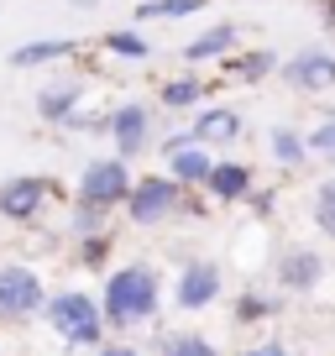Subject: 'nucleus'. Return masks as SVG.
<instances>
[{
	"mask_svg": "<svg viewBox=\"0 0 335 356\" xmlns=\"http://www.w3.org/2000/svg\"><path fill=\"white\" fill-rule=\"evenodd\" d=\"M42 309V278L32 267H0V320H26Z\"/></svg>",
	"mask_w": 335,
	"mask_h": 356,
	"instance_id": "nucleus-5",
	"label": "nucleus"
},
{
	"mask_svg": "<svg viewBox=\"0 0 335 356\" xmlns=\"http://www.w3.org/2000/svg\"><path fill=\"white\" fill-rule=\"evenodd\" d=\"M210 194L215 200H246V194H252V168L246 163H215Z\"/></svg>",
	"mask_w": 335,
	"mask_h": 356,
	"instance_id": "nucleus-12",
	"label": "nucleus"
},
{
	"mask_svg": "<svg viewBox=\"0 0 335 356\" xmlns=\"http://www.w3.org/2000/svg\"><path fill=\"white\" fill-rule=\"evenodd\" d=\"M325 22H330V26H335V0H325Z\"/></svg>",
	"mask_w": 335,
	"mask_h": 356,
	"instance_id": "nucleus-30",
	"label": "nucleus"
},
{
	"mask_svg": "<svg viewBox=\"0 0 335 356\" xmlns=\"http://www.w3.org/2000/svg\"><path fill=\"white\" fill-rule=\"evenodd\" d=\"M314 220H320L325 236H335V178L314 189Z\"/></svg>",
	"mask_w": 335,
	"mask_h": 356,
	"instance_id": "nucleus-21",
	"label": "nucleus"
},
{
	"mask_svg": "<svg viewBox=\"0 0 335 356\" xmlns=\"http://www.w3.org/2000/svg\"><path fill=\"white\" fill-rule=\"evenodd\" d=\"M74 105H79V84H47L42 95H37V115H42V121H58V126H68Z\"/></svg>",
	"mask_w": 335,
	"mask_h": 356,
	"instance_id": "nucleus-13",
	"label": "nucleus"
},
{
	"mask_svg": "<svg viewBox=\"0 0 335 356\" xmlns=\"http://www.w3.org/2000/svg\"><path fill=\"white\" fill-rule=\"evenodd\" d=\"M252 356H288V351H278V346H262V351H252Z\"/></svg>",
	"mask_w": 335,
	"mask_h": 356,
	"instance_id": "nucleus-29",
	"label": "nucleus"
},
{
	"mask_svg": "<svg viewBox=\"0 0 335 356\" xmlns=\"http://www.w3.org/2000/svg\"><path fill=\"white\" fill-rule=\"evenodd\" d=\"M194 142H236L241 136V115L231 111V105H215V111H199V121H194Z\"/></svg>",
	"mask_w": 335,
	"mask_h": 356,
	"instance_id": "nucleus-11",
	"label": "nucleus"
},
{
	"mask_svg": "<svg viewBox=\"0 0 335 356\" xmlns=\"http://www.w3.org/2000/svg\"><path fill=\"white\" fill-rule=\"evenodd\" d=\"M100 356H136V351H126V346H105Z\"/></svg>",
	"mask_w": 335,
	"mask_h": 356,
	"instance_id": "nucleus-28",
	"label": "nucleus"
},
{
	"mask_svg": "<svg viewBox=\"0 0 335 356\" xmlns=\"http://www.w3.org/2000/svg\"><path fill=\"white\" fill-rule=\"evenodd\" d=\"M163 356H215L210 341H199V335H173V341L163 346Z\"/></svg>",
	"mask_w": 335,
	"mask_h": 356,
	"instance_id": "nucleus-24",
	"label": "nucleus"
},
{
	"mask_svg": "<svg viewBox=\"0 0 335 356\" xmlns=\"http://www.w3.org/2000/svg\"><path fill=\"white\" fill-rule=\"evenodd\" d=\"M100 225H105V210H100V204H84V200H79L74 231H79V236H100Z\"/></svg>",
	"mask_w": 335,
	"mask_h": 356,
	"instance_id": "nucleus-23",
	"label": "nucleus"
},
{
	"mask_svg": "<svg viewBox=\"0 0 335 356\" xmlns=\"http://www.w3.org/2000/svg\"><path fill=\"white\" fill-rule=\"evenodd\" d=\"M225 68H231V79H241V84H257V79H268L278 63H272V53H262V47H257V53H241V58H231Z\"/></svg>",
	"mask_w": 335,
	"mask_h": 356,
	"instance_id": "nucleus-19",
	"label": "nucleus"
},
{
	"mask_svg": "<svg viewBox=\"0 0 335 356\" xmlns=\"http://www.w3.org/2000/svg\"><path fill=\"white\" fill-rule=\"evenodd\" d=\"M262 309H268V304H262V299H241V320H257Z\"/></svg>",
	"mask_w": 335,
	"mask_h": 356,
	"instance_id": "nucleus-27",
	"label": "nucleus"
},
{
	"mask_svg": "<svg viewBox=\"0 0 335 356\" xmlns=\"http://www.w3.org/2000/svg\"><path fill=\"white\" fill-rule=\"evenodd\" d=\"M168 168H173L179 184H210V173H215L204 142H194V136H189V142H179V147H168Z\"/></svg>",
	"mask_w": 335,
	"mask_h": 356,
	"instance_id": "nucleus-9",
	"label": "nucleus"
},
{
	"mask_svg": "<svg viewBox=\"0 0 335 356\" xmlns=\"http://www.w3.org/2000/svg\"><path fill=\"white\" fill-rule=\"evenodd\" d=\"M320 273H325V262L314 252H288L283 257V283H288V289H314Z\"/></svg>",
	"mask_w": 335,
	"mask_h": 356,
	"instance_id": "nucleus-15",
	"label": "nucleus"
},
{
	"mask_svg": "<svg viewBox=\"0 0 335 356\" xmlns=\"http://www.w3.org/2000/svg\"><path fill=\"white\" fill-rule=\"evenodd\" d=\"M199 100H204L199 79H173V84H163V105L168 111H183V105H199Z\"/></svg>",
	"mask_w": 335,
	"mask_h": 356,
	"instance_id": "nucleus-20",
	"label": "nucleus"
},
{
	"mask_svg": "<svg viewBox=\"0 0 335 356\" xmlns=\"http://www.w3.org/2000/svg\"><path fill=\"white\" fill-rule=\"evenodd\" d=\"M47 194H53L47 178H6L0 184V215L6 220H32V215H42Z\"/></svg>",
	"mask_w": 335,
	"mask_h": 356,
	"instance_id": "nucleus-6",
	"label": "nucleus"
},
{
	"mask_svg": "<svg viewBox=\"0 0 335 356\" xmlns=\"http://www.w3.org/2000/svg\"><path fill=\"white\" fill-rule=\"evenodd\" d=\"M179 178H142L131 189V200H126V215H131L136 225H157V220H168V215L179 210Z\"/></svg>",
	"mask_w": 335,
	"mask_h": 356,
	"instance_id": "nucleus-4",
	"label": "nucleus"
},
{
	"mask_svg": "<svg viewBox=\"0 0 335 356\" xmlns=\"http://www.w3.org/2000/svg\"><path fill=\"white\" fill-rule=\"evenodd\" d=\"M105 246H111L105 236H90V241H84V262H100V257H105Z\"/></svg>",
	"mask_w": 335,
	"mask_h": 356,
	"instance_id": "nucleus-26",
	"label": "nucleus"
},
{
	"mask_svg": "<svg viewBox=\"0 0 335 356\" xmlns=\"http://www.w3.org/2000/svg\"><path fill=\"white\" fill-rule=\"evenodd\" d=\"M278 74L288 79L293 89H309V95H320V89L335 84V53H299V58H288Z\"/></svg>",
	"mask_w": 335,
	"mask_h": 356,
	"instance_id": "nucleus-8",
	"label": "nucleus"
},
{
	"mask_svg": "<svg viewBox=\"0 0 335 356\" xmlns=\"http://www.w3.org/2000/svg\"><path fill=\"white\" fill-rule=\"evenodd\" d=\"M272 157H278L283 168H299L304 157H309V136H299V131H288V126H278V131H272Z\"/></svg>",
	"mask_w": 335,
	"mask_h": 356,
	"instance_id": "nucleus-18",
	"label": "nucleus"
},
{
	"mask_svg": "<svg viewBox=\"0 0 335 356\" xmlns=\"http://www.w3.org/2000/svg\"><path fill=\"white\" fill-rule=\"evenodd\" d=\"M111 136H115V152H121V157L147 152V136H152V111H147V105H121V111L111 115Z\"/></svg>",
	"mask_w": 335,
	"mask_h": 356,
	"instance_id": "nucleus-7",
	"label": "nucleus"
},
{
	"mask_svg": "<svg viewBox=\"0 0 335 356\" xmlns=\"http://www.w3.org/2000/svg\"><path fill=\"white\" fill-rule=\"evenodd\" d=\"M215 293H220V273H215L210 262H194L189 273L179 278V304H183V309H204Z\"/></svg>",
	"mask_w": 335,
	"mask_h": 356,
	"instance_id": "nucleus-10",
	"label": "nucleus"
},
{
	"mask_svg": "<svg viewBox=\"0 0 335 356\" xmlns=\"http://www.w3.org/2000/svg\"><path fill=\"white\" fill-rule=\"evenodd\" d=\"M105 47H111V53H121V58H147V42L136 32H111L105 37Z\"/></svg>",
	"mask_w": 335,
	"mask_h": 356,
	"instance_id": "nucleus-25",
	"label": "nucleus"
},
{
	"mask_svg": "<svg viewBox=\"0 0 335 356\" xmlns=\"http://www.w3.org/2000/svg\"><path fill=\"white\" fill-rule=\"evenodd\" d=\"M157 309V278L147 267H121L105 283V320L111 325H142Z\"/></svg>",
	"mask_w": 335,
	"mask_h": 356,
	"instance_id": "nucleus-1",
	"label": "nucleus"
},
{
	"mask_svg": "<svg viewBox=\"0 0 335 356\" xmlns=\"http://www.w3.org/2000/svg\"><path fill=\"white\" fill-rule=\"evenodd\" d=\"M47 320H53V330L63 335V341L74 346H95L100 341V304L90 299V293H58V299H47Z\"/></svg>",
	"mask_w": 335,
	"mask_h": 356,
	"instance_id": "nucleus-2",
	"label": "nucleus"
},
{
	"mask_svg": "<svg viewBox=\"0 0 335 356\" xmlns=\"http://www.w3.org/2000/svg\"><path fill=\"white\" fill-rule=\"evenodd\" d=\"M68 53H74L68 37H63V42H26V47H16V53H11V63L16 68H32V63H58V58H68Z\"/></svg>",
	"mask_w": 335,
	"mask_h": 356,
	"instance_id": "nucleus-17",
	"label": "nucleus"
},
{
	"mask_svg": "<svg viewBox=\"0 0 335 356\" xmlns=\"http://www.w3.org/2000/svg\"><path fill=\"white\" fill-rule=\"evenodd\" d=\"M74 6H95V0H74Z\"/></svg>",
	"mask_w": 335,
	"mask_h": 356,
	"instance_id": "nucleus-31",
	"label": "nucleus"
},
{
	"mask_svg": "<svg viewBox=\"0 0 335 356\" xmlns=\"http://www.w3.org/2000/svg\"><path fill=\"white\" fill-rule=\"evenodd\" d=\"M194 11H204V0H142L136 6L142 22H179V16H194Z\"/></svg>",
	"mask_w": 335,
	"mask_h": 356,
	"instance_id": "nucleus-16",
	"label": "nucleus"
},
{
	"mask_svg": "<svg viewBox=\"0 0 335 356\" xmlns=\"http://www.w3.org/2000/svg\"><path fill=\"white\" fill-rule=\"evenodd\" d=\"M309 152H314V157H330V163H335V111L309 131Z\"/></svg>",
	"mask_w": 335,
	"mask_h": 356,
	"instance_id": "nucleus-22",
	"label": "nucleus"
},
{
	"mask_svg": "<svg viewBox=\"0 0 335 356\" xmlns=\"http://www.w3.org/2000/svg\"><path fill=\"white\" fill-rule=\"evenodd\" d=\"M236 47V26L225 22V26H210V32H199L189 47H183V58L189 63H204V58H220V53H231Z\"/></svg>",
	"mask_w": 335,
	"mask_h": 356,
	"instance_id": "nucleus-14",
	"label": "nucleus"
},
{
	"mask_svg": "<svg viewBox=\"0 0 335 356\" xmlns=\"http://www.w3.org/2000/svg\"><path fill=\"white\" fill-rule=\"evenodd\" d=\"M131 189H136V184H131V173H126V157H95V163L79 173V200L100 204V210L126 204Z\"/></svg>",
	"mask_w": 335,
	"mask_h": 356,
	"instance_id": "nucleus-3",
	"label": "nucleus"
}]
</instances>
